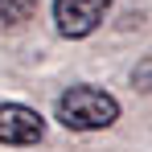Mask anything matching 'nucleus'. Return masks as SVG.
I'll list each match as a JSON object with an SVG mask.
<instances>
[{
    "instance_id": "obj_1",
    "label": "nucleus",
    "mask_w": 152,
    "mask_h": 152,
    "mask_svg": "<svg viewBox=\"0 0 152 152\" xmlns=\"http://www.w3.org/2000/svg\"><path fill=\"white\" fill-rule=\"evenodd\" d=\"M53 119L62 127H70V132H103V127H111L119 119V103H115V95H107L99 86L78 82L66 95H58Z\"/></svg>"
},
{
    "instance_id": "obj_2",
    "label": "nucleus",
    "mask_w": 152,
    "mask_h": 152,
    "mask_svg": "<svg viewBox=\"0 0 152 152\" xmlns=\"http://www.w3.org/2000/svg\"><path fill=\"white\" fill-rule=\"evenodd\" d=\"M115 0H53V25L62 37L82 41L103 25V17L111 12Z\"/></svg>"
},
{
    "instance_id": "obj_3",
    "label": "nucleus",
    "mask_w": 152,
    "mask_h": 152,
    "mask_svg": "<svg viewBox=\"0 0 152 152\" xmlns=\"http://www.w3.org/2000/svg\"><path fill=\"white\" fill-rule=\"evenodd\" d=\"M45 136V119L25 107V103H0V144H12V148H29V144H41Z\"/></svg>"
},
{
    "instance_id": "obj_4",
    "label": "nucleus",
    "mask_w": 152,
    "mask_h": 152,
    "mask_svg": "<svg viewBox=\"0 0 152 152\" xmlns=\"http://www.w3.org/2000/svg\"><path fill=\"white\" fill-rule=\"evenodd\" d=\"M37 0H0V29H17L33 17Z\"/></svg>"
},
{
    "instance_id": "obj_5",
    "label": "nucleus",
    "mask_w": 152,
    "mask_h": 152,
    "mask_svg": "<svg viewBox=\"0 0 152 152\" xmlns=\"http://www.w3.org/2000/svg\"><path fill=\"white\" fill-rule=\"evenodd\" d=\"M132 82H136L140 91H152V58H144V62L132 70Z\"/></svg>"
}]
</instances>
